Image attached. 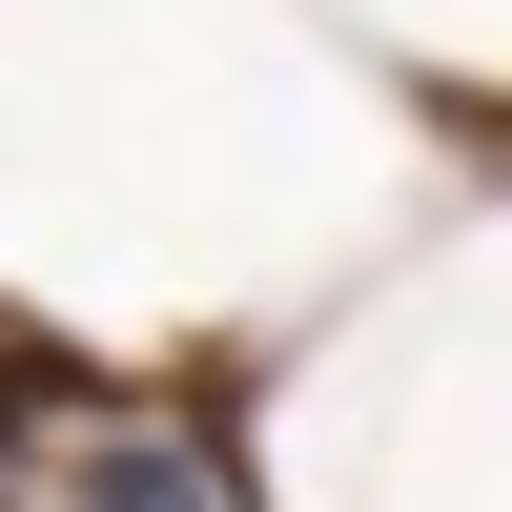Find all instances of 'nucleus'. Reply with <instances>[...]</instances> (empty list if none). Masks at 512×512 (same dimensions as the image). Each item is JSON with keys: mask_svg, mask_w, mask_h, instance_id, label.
Listing matches in <instances>:
<instances>
[{"mask_svg": "<svg viewBox=\"0 0 512 512\" xmlns=\"http://www.w3.org/2000/svg\"><path fill=\"white\" fill-rule=\"evenodd\" d=\"M0 512H21V390H0Z\"/></svg>", "mask_w": 512, "mask_h": 512, "instance_id": "obj_2", "label": "nucleus"}, {"mask_svg": "<svg viewBox=\"0 0 512 512\" xmlns=\"http://www.w3.org/2000/svg\"><path fill=\"white\" fill-rule=\"evenodd\" d=\"M21 492H41V512H226L205 431L103 410V390H21Z\"/></svg>", "mask_w": 512, "mask_h": 512, "instance_id": "obj_1", "label": "nucleus"}]
</instances>
